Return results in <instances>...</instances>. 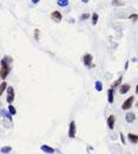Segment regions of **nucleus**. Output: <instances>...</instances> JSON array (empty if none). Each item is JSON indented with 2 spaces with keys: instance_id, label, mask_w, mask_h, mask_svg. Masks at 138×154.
<instances>
[{
  "instance_id": "nucleus-10",
  "label": "nucleus",
  "mask_w": 138,
  "mask_h": 154,
  "mask_svg": "<svg viewBox=\"0 0 138 154\" xmlns=\"http://www.w3.org/2000/svg\"><path fill=\"white\" fill-rule=\"evenodd\" d=\"M0 113H1V116L5 117V119H7L10 122H12V114H11L10 112H8V109H1L0 110Z\"/></svg>"
},
{
  "instance_id": "nucleus-7",
  "label": "nucleus",
  "mask_w": 138,
  "mask_h": 154,
  "mask_svg": "<svg viewBox=\"0 0 138 154\" xmlns=\"http://www.w3.org/2000/svg\"><path fill=\"white\" fill-rule=\"evenodd\" d=\"M62 13L59 12V11H53V12L51 13V19L52 20H54V21H57V23H59L60 20H62Z\"/></svg>"
},
{
  "instance_id": "nucleus-6",
  "label": "nucleus",
  "mask_w": 138,
  "mask_h": 154,
  "mask_svg": "<svg viewBox=\"0 0 138 154\" xmlns=\"http://www.w3.org/2000/svg\"><path fill=\"white\" fill-rule=\"evenodd\" d=\"M115 123H116V116L115 115H110L106 120V124H107V128L110 129H113L115 128Z\"/></svg>"
},
{
  "instance_id": "nucleus-30",
  "label": "nucleus",
  "mask_w": 138,
  "mask_h": 154,
  "mask_svg": "<svg viewBox=\"0 0 138 154\" xmlns=\"http://www.w3.org/2000/svg\"><path fill=\"white\" fill-rule=\"evenodd\" d=\"M136 107H138V102H136Z\"/></svg>"
},
{
  "instance_id": "nucleus-3",
  "label": "nucleus",
  "mask_w": 138,
  "mask_h": 154,
  "mask_svg": "<svg viewBox=\"0 0 138 154\" xmlns=\"http://www.w3.org/2000/svg\"><path fill=\"white\" fill-rule=\"evenodd\" d=\"M133 102H135V96L128 97V98L123 102V104H122V109L123 110H129L133 106Z\"/></svg>"
},
{
  "instance_id": "nucleus-20",
  "label": "nucleus",
  "mask_w": 138,
  "mask_h": 154,
  "mask_svg": "<svg viewBox=\"0 0 138 154\" xmlns=\"http://www.w3.org/2000/svg\"><path fill=\"white\" fill-rule=\"evenodd\" d=\"M112 5L113 6H123L124 3L122 0H112Z\"/></svg>"
},
{
  "instance_id": "nucleus-26",
  "label": "nucleus",
  "mask_w": 138,
  "mask_h": 154,
  "mask_svg": "<svg viewBox=\"0 0 138 154\" xmlns=\"http://www.w3.org/2000/svg\"><path fill=\"white\" fill-rule=\"evenodd\" d=\"M31 1H32L33 4H38V3H39V1H40V0H31Z\"/></svg>"
},
{
  "instance_id": "nucleus-18",
  "label": "nucleus",
  "mask_w": 138,
  "mask_h": 154,
  "mask_svg": "<svg viewBox=\"0 0 138 154\" xmlns=\"http://www.w3.org/2000/svg\"><path fill=\"white\" fill-rule=\"evenodd\" d=\"M94 88H96L97 91H101V90H103V83H101L100 81H97V82L94 83Z\"/></svg>"
},
{
  "instance_id": "nucleus-15",
  "label": "nucleus",
  "mask_w": 138,
  "mask_h": 154,
  "mask_svg": "<svg viewBox=\"0 0 138 154\" xmlns=\"http://www.w3.org/2000/svg\"><path fill=\"white\" fill-rule=\"evenodd\" d=\"M57 4H58V6H60V7H66V6L70 4V1L69 0H57Z\"/></svg>"
},
{
  "instance_id": "nucleus-22",
  "label": "nucleus",
  "mask_w": 138,
  "mask_h": 154,
  "mask_svg": "<svg viewBox=\"0 0 138 154\" xmlns=\"http://www.w3.org/2000/svg\"><path fill=\"white\" fill-rule=\"evenodd\" d=\"M97 21H98V14H97V13H93V14H92V24L96 25Z\"/></svg>"
},
{
  "instance_id": "nucleus-1",
  "label": "nucleus",
  "mask_w": 138,
  "mask_h": 154,
  "mask_svg": "<svg viewBox=\"0 0 138 154\" xmlns=\"http://www.w3.org/2000/svg\"><path fill=\"white\" fill-rule=\"evenodd\" d=\"M11 63H12V58L10 56H5L0 62V77L1 80H5L11 72Z\"/></svg>"
},
{
  "instance_id": "nucleus-17",
  "label": "nucleus",
  "mask_w": 138,
  "mask_h": 154,
  "mask_svg": "<svg viewBox=\"0 0 138 154\" xmlns=\"http://www.w3.org/2000/svg\"><path fill=\"white\" fill-rule=\"evenodd\" d=\"M7 83L5 82V81H3V82H1V84H0V94H3L4 91H5V90H7Z\"/></svg>"
},
{
  "instance_id": "nucleus-9",
  "label": "nucleus",
  "mask_w": 138,
  "mask_h": 154,
  "mask_svg": "<svg viewBox=\"0 0 138 154\" xmlns=\"http://www.w3.org/2000/svg\"><path fill=\"white\" fill-rule=\"evenodd\" d=\"M128 141L130 144H138V135L137 134H133V133H129L128 134Z\"/></svg>"
},
{
  "instance_id": "nucleus-16",
  "label": "nucleus",
  "mask_w": 138,
  "mask_h": 154,
  "mask_svg": "<svg viewBox=\"0 0 138 154\" xmlns=\"http://www.w3.org/2000/svg\"><path fill=\"white\" fill-rule=\"evenodd\" d=\"M11 151H12V147H11V146H4V147H1V153H3V154H8Z\"/></svg>"
},
{
  "instance_id": "nucleus-11",
  "label": "nucleus",
  "mask_w": 138,
  "mask_h": 154,
  "mask_svg": "<svg viewBox=\"0 0 138 154\" xmlns=\"http://www.w3.org/2000/svg\"><path fill=\"white\" fill-rule=\"evenodd\" d=\"M129 90H130V84H129V83H124V84H122L121 87H119V92H121L122 95L126 94Z\"/></svg>"
},
{
  "instance_id": "nucleus-28",
  "label": "nucleus",
  "mask_w": 138,
  "mask_h": 154,
  "mask_svg": "<svg viewBox=\"0 0 138 154\" xmlns=\"http://www.w3.org/2000/svg\"><path fill=\"white\" fill-rule=\"evenodd\" d=\"M136 94H137V95H138V84H137V85H136Z\"/></svg>"
},
{
  "instance_id": "nucleus-23",
  "label": "nucleus",
  "mask_w": 138,
  "mask_h": 154,
  "mask_svg": "<svg viewBox=\"0 0 138 154\" xmlns=\"http://www.w3.org/2000/svg\"><path fill=\"white\" fill-rule=\"evenodd\" d=\"M129 18H130V20H132V21H137L138 20V14H131Z\"/></svg>"
},
{
  "instance_id": "nucleus-14",
  "label": "nucleus",
  "mask_w": 138,
  "mask_h": 154,
  "mask_svg": "<svg viewBox=\"0 0 138 154\" xmlns=\"http://www.w3.org/2000/svg\"><path fill=\"white\" fill-rule=\"evenodd\" d=\"M122 78H123V77H118V78H117L116 81H115L113 83H112L111 84V87H112V89H115V88H117V87H121L122 85Z\"/></svg>"
},
{
  "instance_id": "nucleus-13",
  "label": "nucleus",
  "mask_w": 138,
  "mask_h": 154,
  "mask_svg": "<svg viewBox=\"0 0 138 154\" xmlns=\"http://www.w3.org/2000/svg\"><path fill=\"white\" fill-rule=\"evenodd\" d=\"M107 102L110 104L113 103V89H112V88H110V89L107 90Z\"/></svg>"
},
{
  "instance_id": "nucleus-29",
  "label": "nucleus",
  "mask_w": 138,
  "mask_h": 154,
  "mask_svg": "<svg viewBox=\"0 0 138 154\" xmlns=\"http://www.w3.org/2000/svg\"><path fill=\"white\" fill-rule=\"evenodd\" d=\"M81 1H83L84 4H87V3H89V0H81Z\"/></svg>"
},
{
  "instance_id": "nucleus-12",
  "label": "nucleus",
  "mask_w": 138,
  "mask_h": 154,
  "mask_svg": "<svg viewBox=\"0 0 138 154\" xmlns=\"http://www.w3.org/2000/svg\"><path fill=\"white\" fill-rule=\"evenodd\" d=\"M125 120H126V122H128V123H131V122H133L136 120V115L133 114L132 112L126 113V114H125Z\"/></svg>"
},
{
  "instance_id": "nucleus-25",
  "label": "nucleus",
  "mask_w": 138,
  "mask_h": 154,
  "mask_svg": "<svg viewBox=\"0 0 138 154\" xmlns=\"http://www.w3.org/2000/svg\"><path fill=\"white\" fill-rule=\"evenodd\" d=\"M121 141H122V144H123V145L126 144V139H125V136H124L123 134H121Z\"/></svg>"
},
{
  "instance_id": "nucleus-24",
  "label": "nucleus",
  "mask_w": 138,
  "mask_h": 154,
  "mask_svg": "<svg viewBox=\"0 0 138 154\" xmlns=\"http://www.w3.org/2000/svg\"><path fill=\"white\" fill-rule=\"evenodd\" d=\"M89 17H90L89 13H84V14H81V15H80V19H81V20H85V19H87Z\"/></svg>"
},
{
  "instance_id": "nucleus-27",
  "label": "nucleus",
  "mask_w": 138,
  "mask_h": 154,
  "mask_svg": "<svg viewBox=\"0 0 138 154\" xmlns=\"http://www.w3.org/2000/svg\"><path fill=\"white\" fill-rule=\"evenodd\" d=\"M128 68H129V62H126V63H125V68H124V69L126 70V69H128Z\"/></svg>"
},
{
  "instance_id": "nucleus-2",
  "label": "nucleus",
  "mask_w": 138,
  "mask_h": 154,
  "mask_svg": "<svg viewBox=\"0 0 138 154\" xmlns=\"http://www.w3.org/2000/svg\"><path fill=\"white\" fill-rule=\"evenodd\" d=\"M92 60H93V58H92V56L90 55V53H86V55H84L83 57H81V62H83V64H84L85 67H87L89 69L94 68V64H92Z\"/></svg>"
},
{
  "instance_id": "nucleus-19",
  "label": "nucleus",
  "mask_w": 138,
  "mask_h": 154,
  "mask_svg": "<svg viewBox=\"0 0 138 154\" xmlns=\"http://www.w3.org/2000/svg\"><path fill=\"white\" fill-rule=\"evenodd\" d=\"M33 36H34V39H35V40H39V39H40V30L35 29L34 32H33Z\"/></svg>"
},
{
  "instance_id": "nucleus-4",
  "label": "nucleus",
  "mask_w": 138,
  "mask_h": 154,
  "mask_svg": "<svg viewBox=\"0 0 138 154\" xmlns=\"http://www.w3.org/2000/svg\"><path fill=\"white\" fill-rule=\"evenodd\" d=\"M14 89H13V87H10L8 85L7 87V95H6V101L8 102V103H12L13 101H14Z\"/></svg>"
},
{
  "instance_id": "nucleus-21",
  "label": "nucleus",
  "mask_w": 138,
  "mask_h": 154,
  "mask_svg": "<svg viewBox=\"0 0 138 154\" xmlns=\"http://www.w3.org/2000/svg\"><path fill=\"white\" fill-rule=\"evenodd\" d=\"M8 112H10L12 115H15V114H17V109H15V108L13 107L12 104H10V106H8Z\"/></svg>"
},
{
  "instance_id": "nucleus-5",
  "label": "nucleus",
  "mask_w": 138,
  "mask_h": 154,
  "mask_svg": "<svg viewBox=\"0 0 138 154\" xmlns=\"http://www.w3.org/2000/svg\"><path fill=\"white\" fill-rule=\"evenodd\" d=\"M69 138L71 139H74L76 138V122L71 121L69 126Z\"/></svg>"
},
{
  "instance_id": "nucleus-8",
  "label": "nucleus",
  "mask_w": 138,
  "mask_h": 154,
  "mask_svg": "<svg viewBox=\"0 0 138 154\" xmlns=\"http://www.w3.org/2000/svg\"><path fill=\"white\" fill-rule=\"evenodd\" d=\"M40 149H41L44 153H46V154H54V153H56L54 148L47 146V145H41V146H40Z\"/></svg>"
}]
</instances>
